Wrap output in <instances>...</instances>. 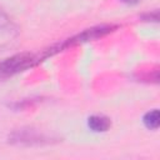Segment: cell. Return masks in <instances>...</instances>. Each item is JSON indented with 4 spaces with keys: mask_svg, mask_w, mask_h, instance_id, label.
<instances>
[{
    "mask_svg": "<svg viewBox=\"0 0 160 160\" xmlns=\"http://www.w3.org/2000/svg\"><path fill=\"white\" fill-rule=\"evenodd\" d=\"M89 128L95 132H105L111 126V120L104 115H91L88 119Z\"/></svg>",
    "mask_w": 160,
    "mask_h": 160,
    "instance_id": "4",
    "label": "cell"
},
{
    "mask_svg": "<svg viewBox=\"0 0 160 160\" xmlns=\"http://www.w3.org/2000/svg\"><path fill=\"white\" fill-rule=\"evenodd\" d=\"M41 60L42 59L40 55L32 52H21L6 58L2 61H0V80H5L16 74H20L32 68Z\"/></svg>",
    "mask_w": 160,
    "mask_h": 160,
    "instance_id": "3",
    "label": "cell"
},
{
    "mask_svg": "<svg viewBox=\"0 0 160 160\" xmlns=\"http://www.w3.org/2000/svg\"><path fill=\"white\" fill-rule=\"evenodd\" d=\"M142 19L145 20V21H158L159 20V12H158V10H155V11H152L151 14L150 12H148L146 15H144L142 16Z\"/></svg>",
    "mask_w": 160,
    "mask_h": 160,
    "instance_id": "6",
    "label": "cell"
},
{
    "mask_svg": "<svg viewBox=\"0 0 160 160\" xmlns=\"http://www.w3.org/2000/svg\"><path fill=\"white\" fill-rule=\"evenodd\" d=\"M120 1H122L125 4H129V5H134V4H138L140 0H120Z\"/></svg>",
    "mask_w": 160,
    "mask_h": 160,
    "instance_id": "7",
    "label": "cell"
},
{
    "mask_svg": "<svg viewBox=\"0 0 160 160\" xmlns=\"http://www.w3.org/2000/svg\"><path fill=\"white\" fill-rule=\"evenodd\" d=\"M116 28L118 26H115V25H99V26H94V28L86 29V30L74 35L72 38H69V39L64 40L61 44L54 45L50 49L44 50L42 54H41V58L44 60V59H46V58H49V56H51V55L66 49V48H71V46H75V45H79V44H84V42L102 38V36L110 34L111 31H114Z\"/></svg>",
    "mask_w": 160,
    "mask_h": 160,
    "instance_id": "1",
    "label": "cell"
},
{
    "mask_svg": "<svg viewBox=\"0 0 160 160\" xmlns=\"http://www.w3.org/2000/svg\"><path fill=\"white\" fill-rule=\"evenodd\" d=\"M142 121L145 124V126L148 129H151V130H156L159 128V110L158 109H154L151 111H148L144 118H142Z\"/></svg>",
    "mask_w": 160,
    "mask_h": 160,
    "instance_id": "5",
    "label": "cell"
},
{
    "mask_svg": "<svg viewBox=\"0 0 160 160\" xmlns=\"http://www.w3.org/2000/svg\"><path fill=\"white\" fill-rule=\"evenodd\" d=\"M8 141L18 146H39L58 142L59 138L49 135L35 128H20L9 134Z\"/></svg>",
    "mask_w": 160,
    "mask_h": 160,
    "instance_id": "2",
    "label": "cell"
}]
</instances>
